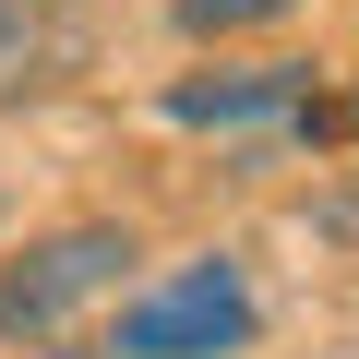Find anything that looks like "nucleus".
<instances>
[{
  "label": "nucleus",
  "instance_id": "nucleus-1",
  "mask_svg": "<svg viewBox=\"0 0 359 359\" xmlns=\"http://www.w3.org/2000/svg\"><path fill=\"white\" fill-rule=\"evenodd\" d=\"M132 264H144V240H132L120 216L36 228L13 264H0V347H48V335H72L96 299H120V287H132Z\"/></svg>",
  "mask_w": 359,
  "mask_h": 359
},
{
  "label": "nucleus",
  "instance_id": "nucleus-2",
  "mask_svg": "<svg viewBox=\"0 0 359 359\" xmlns=\"http://www.w3.org/2000/svg\"><path fill=\"white\" fill-rule=\"evenodd\" d=\"M252 276H240V252H192L180 276H156L144 299H120V335H108V359H228V347H252Z\"/></svg>",
  "mask_w": 359,
  "mask_h": 359
},
{
  "label": "nucleus",
  "instance_id": "nucleus-3",
  "mask_svg": "<svg viewBox=\"0 0 359 359\" xmlns=\"http://www.w3.org/2000/svg\"><path fill=\"white\" fill-rule=\"evenodd\" d=\"M299 108H311V72L299 60H228V72H180L168 84V120L180 132H264V120L299 132Z\"/></svg>",
  "mask_w": 359,
  "mask_h": 359
},
{
  "label": "nucleus",
  "instance_id": "nucleus-4",
  "mask_svg": "<svg viewBox=\"0 0 359 359\" xmlns=\"http://www.w3.org/2000/svg\"><path fill=\"white\" fill-rule=\"evenodd\" d=\"M60 72V13L48 0H0V108H25Z\"/></svg>",
  "mask_w": 359,
  "mask_h": 359
},
{
  "label": "nucleus",
  "instance_id": "nucleus-5",
  "mask_svg": "<svg viewBox=\"0 0 359 359\" xmlns=\"http://www.w3.org/2000/svg\"><path fill=\"white\" fill-rule=\"evenodd\" d=\"M287 13H311V0H180V36L216 48V36H264V25H287Z\"/></svg>",
  "mask_w": 359,
  "mask_h": 359
},
{
  "label": "nucleus",
  "instance_id": "nucleus-6",
  "mask_svg": "<svg viewBox=\"0 0 359 359\" xmlns=\"http://www.w3.org/2000/svg\"><path fill=\"white\" fill-rule=\"evenodd\" d=\"M299 216H311V240H335V252H359V168H347V180H323V192H311Z\"/></svg>",
  "mask_w": 359,
  "mask_h": 359
},
{
  "label": "nucleus",
  "instance_id": "nucleus-7",
  "mask_svg": "<svg viewBox=\"0 0 359 359\" xmlns=\"http://www.w3.org/2000/svg\"><path fill=\"white\" fill-rule=\"evenodd\" d=\"M299 144H359V84L347 96H311L299 108Z\"/></svg>",
  "mask_w": 359,
  "mask_h": 359
},
{
  "label": "nucleus",
  "instance_id": "nucleus-8",
  "mask_svg": "<svg viewBox=\"0 0 359 359\" xmlns=\"http://www.w3.org/2000/svg\"><path fill=\"white\" fill-rule=\"evenodd\" d=\"M0 216H13V192H0Z\"/></svg>",
  "mask_w": 359,
  "mask_h": 359
}]
</instances>
